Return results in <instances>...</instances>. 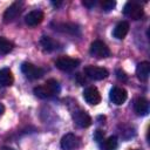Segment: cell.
I'll return each mask as SVG.
<instances>
[{"label":"cell","mask_w":150,"mask_h":150,"mask_svg":"<svg viewBox=\"0 0 150 150\" xmlns=\"http://www.w3.org/2000/svg\"><path fill=\"white\" fill-rule=\"evenodd\" d=\"M73 120L74 122L80 127V128H88L91 125L93 120L89 116L88 112H86L84 110H76L73 114Z\"/></svg>","instance_id":"8fae6325"},{"label":"cell","mask_w":150,"mask_h":150,"mask_svg":"<svg viewBox=\"0 0 150 150\" xmlns=\"http://www.w3.org/2000/svg\"><path fill=\"white\" fill-rule=\"evenodd\" d=\"M118 148V141L116 136H110L102 142V150H116Z\"/></svg>","instance_id":"ac0fdd59"},{"label":"cell","mask_w":150,"mask_h":150,"mask_svg":"<svg viewBox=\"0 0 150 150\" xmlns=\"http://www.w3.org/2000/svg\"><path fill=\"white\" fill-rule=\"evenodd\" d=\"M21 71L29 80H38V79L42 77V75L45 74V70L42 68L36 67L30 62H23L21 64Z\"/></svg>","instance_id":"5b68a950"},{"label":"cell","mask_w":150,"mask_h":150,"mask_svg":"<svg viewBox=\"0 0 150 150\" xmlns=\"http://www.w3.org/2000/svg\"><path fill=\"white\" fill-rule=\"evenodd\" d=\"M79 64H80L79 59H74L69 56H60L55 62L56 68H59L62 71H71L75 68H77Z\"/></svg>","instance_id":"277c9868"},{"label":"cell","mask_w":150,"mask_h":150,"mask_svg":"<svg viewBox=\"0 0 150 150\" xmlns=\"http://www.w3.org/2000/svg\"><path fill=\"white\" fill-rule=\"evenodd\" d=\"M109 97H110V101L116 104V105H121L123 104L125 101H127V97H128V94H127V90L122 87H114L111 90H110V94H109Z\"/></svg>","instance_id":"30bf717a"},{"label":"cell","mask_w":150,"mask_h":150,"mask_svg":"<svg viewBox=\"0 0 150 150\" xmlns=\"http://www.w3.org/2000/svg\"><path fill=\"white\" fill-rule=\"evenodd\" d=\"M14 82V76L9 68H1L0 69V86L9 87Z\"/></svg>","instance_id":"2e32d148"},{"label":"cell","mask_w":150,"mask_h":150,"mask_svg":"<svg viewBox=\"0 0 150 150\" xmlns=\"http://www.w3.org/2000/svg\"><path fill=\"white\" fill-rule=\"evenodd\" d=\"M89 53L91 56L96 59H105L110 56V49L109 47L101 40H95L89 48Z\"/></svg>","instance_id":"7a4b0ae2"},{"label":"cell","mask_w":150,"mask_h":150,"mask_svg":"<svg viewBox=\"0 0 150 150\" xmlns=\"http://www.w3.org/2000/svg\"><path fill=\"white\" fill-rule=\"evenodd\" d=\"M4 112H5V107H4V104L0 103V117L4 115Z\"/></svg>","instance_id":"d4e9b609"},{"label":"cell","mask_w":150,"mask_h":150,"mask_svg":"<svg viewBox=\"0 0 150 150\" xmlns=\"http://www.w3.org/2000/svg\"><path fill=\"white\" fill-rule=\"evenodd\" d=\"M82 4H83L84 6H87V7L91 8V7L95 5V1H94V0H90V1H88V0H84V1H82Z\"/></svg>","instance_id":"cb8c5ba5"},{"label":"cell","mask_w":150,"mask_h":150,"mask_svg":"<svg viewBox=\"0 0 150 150\" xmlns=\"http://www.w3.org/2000/svg\"><path fill=\"white\" fill-rule=\"evenodd\" d=\"M13 47H14V45H13L12 41L7 40L6 38L0 36V52H1V53L8 54L9 52L13 50Z\"/></svg>","instance_id":"ffe728a7"},{"label":"cell","mask_w":150,"mask_h":150,"mask_svg":"<svg viewBox=\"0 0 150 150\" xmlns=\"http://www.w3.org/2000/svg\"><path fill=\"white\" fill-rule=\"evenodd\" d=\"M134 150H138V149H134Z\"/></svg>","instance_id":"4316f807"},{"label":"cell","mask_w":150,"mask_h":150,"mask_svg":"<svg viewBox=\"0 0 150 150\" xmlns=\"http://www.w3.org/2000/svg\"><path fill=\"white\" fill-rule=\"evenodd\" d=\"M84 74L91 79V80H96V81H100V80H103L105 77H108L109 75V71L103 68V67H97V66H87L84 68Z\"/></svg>","instance_id":"ba28073f"},{"label":"cell","mask_w":150,"mask_h":150,"mask_svg":"<svg viewBox=\"0 0 150 150\" xmlns=\"http://www.w3.org/2000/svg\"><path fill=\"white\" fill-rule=\"evenodd\" d=\"M115 6H116V1H114V0H104V1H101V7L105 12L111 11Z\"/></svg>","instance_id":"44dd1931"},{"label":"cell","mask_w":150,"mask_h":150,"mask_svg":"<svg viewBox=\"0 0 150 150\" xmlns=\"http://www.w3.org/2000/svg\"><path fill=\"white\" fill-rule=\"evenodd\" d=\"M61 88H60V84L56 80L54 79H50V80H47L42 86H38L33 89L34 94L40 97V98H49V97H53L55 95H57L60 93Z\"/></svg>","instance_id":"6da1fadb"},{"label":"cell","mask_w":150,"mask_h":150,"mask_svg":"<svg viewBox=\"0 0 150 150\" xmlns=\"http://www.w3.org/2000/svg\"><path fill=\"white\" fill-rule=\"evenodd\" d=\"M40 43L42 46V48L46 50V52H52V50H55L59 46L57 41H55L54 39H52L50 36H46L43 35L40 40Z\"/></svg>","instance_id":"e0dca14e"},{"label":"cell","mask_w":150,"mask_h":150,"mask_svg":"<svg viewBox=\"0 0 150 150\" xmlns=\"http://www.w3.org/2000/svg\"><path fill=\"white\" fill-rule=\"evenodd\" d=\"M134 110L138 116H145L149 112V102L144 97H138L134 103Z\"/></svg>","instance_id":"4fadbf2b"},{"label":"cell","mask_w":150,"mask_h":150,"mask_svg":"<svg viewBox=\"0 0 150 150\" xmlns=\"http://www.w3.org/2000/svg\"><path fill=\"white\" fill-rule=\"evenodd\" d=\"M116 75H117V79L121 80V81H127V79H128L127 74H125L122 69H117V70H116Z\"/></svg>","instance_id":"7402d4cb"},{"label":"cell","mask_w":150,"mask_h":150,"mask_svg":"<svg viewBox=\"0 0 150 150\" xmlns=\"http://www.w3.org/2000/svg\"><path fill=\"white\" fill-rule=\"evenodd\" d=\"M128 32H129V23L127 21H121L115 26V28L112 30V35H114V38H116L118 40H122L125 38Z\"/></svg>","instance_id":"9a60e30c"},{"label":"cell","mask_w":150,"mask_h":150,"mask_svg":"<svg viewBox=\"0 0 150 150\" xmlns=\"http://www.w3.org/2000/svg\"><path fill=\"white\" fill-rule=\"evenodd\" d=\"M123 14L131 20H139V19H142L144 12H143L142 6L138 2L128 1L123 8Z\"/></svg>","instance_id":"3957f363"},{"label":"cell","mask_w":150,"mask_h":150,"mask_svg":"<svg viewBox=\"0 0 150 150\" xmlns=\"http://www.w3.org/2000/svg\"><path fill=\"white\" fill-rule=\"evenodd\" d=\"M103 136H104V132L101 131V130H96L95 134H94V138L97 141V142H101L103 141Z\"/></svg>","instance_id":"603a6c76"},{"label":"cell","mask_w":150,"mask_h":150,"mask_svg":"<svg viewBox=\"0 0 150 150\" xmlns=\"http://www.w3.org/2000/svg\"><path fill=\"white\" fill-rule=\"evenodd\" d=\"M83 98L88 104L96 105L101 102V94L96 87H87L83 90Z\"/></svg>","instance_id":"9c48e42d"},{"label":"cell","mask_w":150,"mask_h":150,"mask_svg":"<svg viewBox=\"0 0 150 150\" xmlns=\"http://www.w3.org/2000/svg\"><path fill=\"white\" fill-rule=\"evenodd\" d=\"M0 150H14V149H12V148H9V146H4V148H1Z\"/></svg>","instance_id":"484cf974"},{"label":"cell","mask_w":150,"mask_h":150,"mask_svg":"<svg viewBox=\"0 0 150 150\" xmlns=\"http://www.w3.org/2000/svg\"><path fill=\"white\" fill-rule=\"evenodd\" d=\"M136 75H137L138 80H141L143 82L148 81L149 75H150V63L146 61L138 63L137 68H136Z\"/></svg>","instance_id":"5bb4252c"},{"label":"cell","mask_w":150,"mask_h":150,"mask_svg":"<svg viewBox=\"0 0 150 150\" xmlns=\"http://www.w3.org/2000/svg\"><path fill=\"white\" fill-rule=\"evenodd\" d=\"M22 6H23V4L21 1L13 2L4 13V22L9 23V22L14 21L20 15V13L22 12Z\"/></svg>","instance_id":"52a82bcc"},{"label":"cell","mask_w":150,"mask_h":150,"mask_svg":"<svg viewBox=\"0 0 150 150\" xmlns=\"http://www.w3.org/2000/svg\"><path fill=\"white\" fill-rule=\"evenodd\" d=\"M55 29L61 30L63 33H70V34L80 33V28L74 23H61V25H57V28H55Z\"/></svg>","instance_id":"d6986e66"},{"label":"cell","mask_w":150,"mask_h":150,"mask_svg":"<svg viewBox=\"0 0 150 150\" xmlns=\"http://www.w3.org/2000/svg\"><path fill=\"white\" fill-rule=\"evenodd\" d=\"M81 145V138L75 134H66L61 138L62 150H77Z\"/></svg>","instance_id":"8992f818"},{"label":"cell","mask_w":150,"mask_h":150,"mask_svg":"<svg viewBox=\"0 0 150 150\" xmlns=\"http://www.w3.org/2000/svg\"><path fill=\"white\" fill-rule=\"evenodd\" d=\"M43 18H45L43 12L39 11V9H35V11H30L25 16V22L29 27H35V26H38V25H40L42 22Z\"/></svg>","instance_id":"7c38bea8"}]
</instances>
